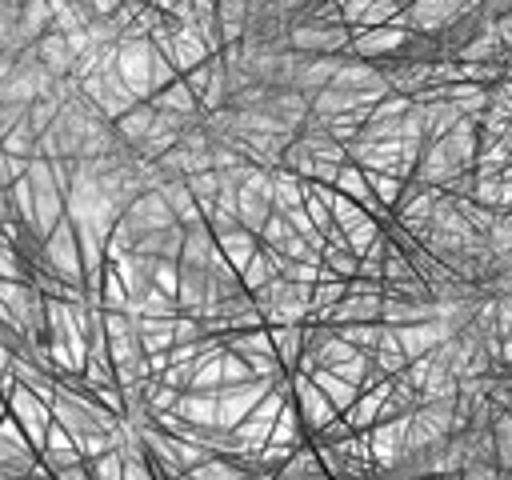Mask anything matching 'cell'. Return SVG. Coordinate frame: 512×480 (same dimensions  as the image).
<instances>
[{"instance_id":"cell-21","label":"cell","mask_w":512,"mask_h":480,"mask_svg":"<svg viewBox=\"0 0 512 480\" xmlns=\"http://www.w3.org/2000/svg\"><path fill=\"white\" fill-rule=\"evenodd\" d=\"M36 52H40V60H44V68L48 72H56V76H72V68H76V52H72V44H68V32H44L40 40H36Z\"/></svg>"},{"instance_id":"cell-57","label":"cell","mask_w":512,"mask_h":480,"mask_svg":"<svg viewBox=\"0 0 512 480\" xmlns=\"http://www.w3.org/2000/svg\"><path fill=\"white\" fill-rule=\"evenodd\" d=\"M192 376H196V364L192 360H180V364H168L164 372H160V380H168L172 388H192Z\"/></svg>"},{"instance_id":"cell-55","label":"cell","mask_w":512,"mask_h":480,"mask_svg":"<svg viewBox=\"0 0 512 480\" xmlns=\"http://www.w3.org/2000/svg\"><path fill=\"white\" fill-rule=\"evenodd\" d=\"M472 200L476 204H488V208H500V176H476Z\"/></svg>"},{"instance_id":"cell-14","label":"cell","mask_w":512,"mask_h":480,"mask_svg":"<svg viewBox=\"0 0 512 480\" xmlns=\"http://www.w3.org/2000/svg\"><path fill=\"white\" fill-rule=\"evenodd\" d=\"M396 336H400V348L408 352V360H416V356L436 352V348L452 336V324H448V320H440V316H432V320L400 324V328H396Z\"/></svg>"},{"instance_id":"cell-47","label":"cell","mask_w":512,"mask_h":480,"mask_svg":"<svg viewBox=\"0 0 512 480\" xmlns=\"http://www.w3.org/2000/svg\"><path fill=\"white\" fill-rule=\"evenodd\" d=\"M180 276H184V260H172V256H152V284L164 288V292H180Z\"/></svg>"},{"instance_id":"cell-2","label":"cell","mask_w":512,"mask_h":480,"mask_svg":"<svg viewBox=\"0 0 512 480\" xmlns=\"http://www.w3.org/2000/svg\"><path fill=\"white\" fill-rule=\"evenodd\" d=\"M260 316L268 324H304L312 312V284L288 280V276H272L264 288L252 292Z\"/></svg>"},{"instance_id":"cell-39","label":"cell","mask_w":512,"mask_h":480,"mask_svg":"<svg viewBox=\"0 0 512 480\" xmlns=\"http://www.w3.org/2000/svg\"><path fill=\"white\" fill-rule=\"evenodd\" d=\"M272 440H280V444H304V440H308V428H304L300 408H296V400H292V396L284 400V408H280V416H276Z\"/></svg>"},{"instance_id":"cell-22","label":"cell","mask_w":512,"mask_h":480,"mask_svg":"<svg viewBox=\"0 0 512 480\" xmlns=\"http://www.w3.org/2000/svg\"><path fill=\"white\" fill-rule=\"evenodd\" d=\"M152 104H156L160 112H176V116H188V120H200V116H204L200 96L188 88V80H184V76H180V80H172L168 88H160V92L152 96Z\"/></svg>"},{"instance_id":"cell-33","label":"cell","mask_w":512,"mask_h":480,"mask_svg":"<svg viewBox=\"0 0 512 480\" xmlns=\"http://www.w3.org/2000/svg\"><path fill=\"white\" fill-rule=\"evenodd\" d=\"M216 232H212V224H200V228H188V236H184V264H196V268H208V260L216 256Z\"/></svg>"},{"instance_id":"cell-15","label":"cell","mask_w":512,"mask_h":480,"mask_svg":"<svg viewBox=\"0 0 512 480\" xmlns=\"http://www.w3.org/2000/svg\"><path fill=\"white\" fill-rule=\"evenodd\" d=\"M404 20H408V28H412V32L440 36V32H444V28H452L460 16H456V8H452L448 0H412V4L404 8Z\"/></svg>"},{"instance_id":"cell-53","label":"cell","mask_w":512,"mask_h":480,"mask_svg":"<svg viewBox=\"0 0 512 480\" xmlns=\"http://www.w3.org/2000/svg\"><path fill=\"white\" fill-rule=\"evenodd\" d=\"M28 168H32V156L4 152V156H0V188H8V184H16V180H24V176H28Z\"/></svg>"},{"instance_id":"cell-44","label":"cell","mask_w":512,"mask_h":480,"mask_svg":"<svg viewBox=\"0 0 512 480\" xmlns=\"http://www.w3.org/2000/svg\"><path fill=\"white\" fill-rule=\"evenodd\" d=\"M36 276V268H32V260L24 256V248L20 244H0V280H32Z\"/></svg>"},{"instance_id":"cell-56","label":"cell","mask_w":512,"mask_h":480,"mask_svg":"<svg viewBox=\"0 0 512 480\" xmlns=\"http://www.w3.org/2000/svg\"><path fill=\"white\" fill-rule=\"evenodd\" d=\"M28 108H32V104H24V100H0V136H4L8 128H16L20 120H28Z\"/></svg>"},{"instance_id":"cell-36","label":"cell","mask_w":512,"mask_h":480,"mask_svg":"<svg viewBox=\"0 0 512 480\" xmlns=\"http://www.w3.org/2000/svg\"><path fill=\"white\" fill-rule=\"evenodd\" d=\"M508 164H512V140H508V136H500V140H484V144H480L476 176H500Z\"/></svg>"},{"instance_id":"cell-8","label":"cell","mask_w":512,"mask_h":480,"mask_svg":"<svg viewBox=\"0 0 512 480\" xmlns=\"http://www.w3.org/2000/svg\"><path fill=\"white\" fill-rule=\"evenodd\" d=\"M352 44V24H292L288 28V48L304 56H328V52H348Z\"/></svg>"},{"instance_id":"cell-31","label":"cell","mask_w":512,"mask_h":480,"mask_svg":"<svg viewBox=\"0 0 512 480\" xmlns=\"http://www.w3.org/2000/svg\"><path fill=\"white\" fill-rule=\"evenodd\" d=\"M272 200H276V212L300 208V204H304V176H296L292 168L276 164V168H272Z\"/></svg>"},{"instance_id":"cell-34","label":"cell","mask_w":512,"mask_h":480,"mask_svg":"<svg viewBox=\"0 0 512 480\" xmlns=\"http://www.w3.org/2000/svg\"><path fill=\"white\" fill-rule=\"evenodd\" d=\"M280 476H284V480H296V476H328V468H324V460H320V448H316L312 440L296 444V452L288 456V464L280 468Z\"/></svg>"},{"instance_id":"cell-24","label":"cell","mask_w":512,"mask_h":480,"mask_svg":"<svg viewBox=\"0 0 512 480\" xmlns=\"http://www.w3.org/2000/svg\"><path fill=\"white\" fill-rule=\"evenodd\" d=\"M456 60H512V52H508V44L500 40V32H496V24L492 20H484V28L460 48V56Z\"/></svg>"},{"instance_id":"cell-13","label":"cell","mask_w":512,"mask_h":480,"mask_svg":"<svg viewBox=\"0 0 512 480\" xmlns=\"http://www.w3.org/2000/svg\"><path fill=\"white\" fill-rule=\"evenodd\" d=\"M124 220L136 228V236H148V232H160V228L180 224V220H176V212H172V204H168V196H164L160 188L140 192V196L124 208Z\"/></svg>"},{"instance_id":"cell-37","label":"cell","mask_w":512,"mask_h":480,"mask_svg":"<svg viewBox=\"0 0 512 480\" xmlns=\"http://www.w3.org/2000/svg\"><path fill=\"white\" fill-rule=\"evenodd\" d=\"M20 28H24V36L36 44L44 32L56 28V24H52V4H48V0H20Z\"/></svg>"},{"instance_id":"cell-29","label":"cell","mask_w":512,"mask_h":480,"mask_svg":"<svg viewBox=\"0 0 512 480\" xmlns=\"http://www.w3.org/2000/svg\"><path fill=\"white\" fill-rule=\"evenodd\" d=\"M372 368H376L380 376H396V372L408 368V352L400 348V336H396L392 324H384V336H380V344L372 348Z\"/></svg>"},{"instance_id":"cell-27","label":"cell","mask_w":512,"mask_h":480,"mask_svg":"<svg viewBox=\"0 0 512 480\" xmlns=\"http://www.w3.org/2000/svg\"><path fill=\"white\" fill-rule=\"evenodd\" d=\"M384 316V296H344L332 312L328 324H352V320H380Z\"/></svg>"},{"instance_id":"cell-32","label":"cell","mask_w":512,"mask_h":480,"mask_svg":"<svg viewBox=\"0 0 512 480\" xmlns=\"http://www.w3.org/2000/svg\"><path fill=\"white\" fill-rule=\"evenodd\" d=\"M272 328V340H276V356L288 372H296L300 364V352H304V324H268Z\"/></svg>"},{"instance_id":"cell-11","label":"cell","mask_w":512,"mask_h":480,"mask_svg":"<svg viewBox=\"0 0 512 480\" xmlns=\"http://www.w3.org/2000/svg\"><path fill=\"white\" fill-rule=\"evenodd\" d=\"M280 380H284V376H280ZM280 380L256 376V380H244V384H224V388H220V428H236Z\"/></svg>"},{"instance_id":"cell-46","label":"cell","mask_w":512,"mask_h":480,"mask_svg":"<svg viewBox=\"0 0 512 480\" xmlns=\"http://www.w3.org/2000/svg\"><path fill=\"white\" fill-rule=\"evenodd\" d=\"M368 180H372V192H376V200L384 204V208H392L396 212V204H400V196H404V176H396V172H368Z\"/></svg>"},{"instance_id":"cell-60","label":"cell","mask_w":512,"mask_h":480,"mask_svg":"<svg viewBox=\"0 0 512 480\" xmlns=\"http://www.w3.org/2000/svg\"><path fill=\"white\" fill-rule=\"evenodd\" d=\"M500 208H512V164L500 172Z\"/></svg>"},{"instance_id":"cell-41","label":"cell","mask_w":512,"mask_h":480,"mask_svg":"<svg viewBox=\"0 0 512 480\" xmlns=\"http://www.w3.org/2000/svg\"><path fill=\"white\" fill-rule=\"evenodd\" d=\"M372 108H356V112H336V116H324V128L340 140V144H352L360 136V128L368 124Z\"/></svg>"},{"instance_id":"cell-23","label":"cell","mask_w":512,"mask_h":480,"mask_svg":"<svg viewBox=\"0 0 512 480\" xmlns=\"http://www.w3.org/2000/svg\"><path fill=\"white\" fill-rule=\"evenodd\" d=\"M116 124V132H120V140L128 144V148H140L144 140H148V132H152V124H156V104L152 100H140V104H132L120 120H112Z\"/></svg>"},{"instance_id":"cell-19","label":"cell","mask_w":512,"mask_h":480,"mask_svg":"<svg viewBox=\"0 0 512 480\" xmlns=\"http://www.w3.org/2000/svg\"><path fill=\"white\" fill-rule=\"evenodd\" d=\"M216 232V244H220V252L244 272L248 268V260L260 252V232H252L248 224H232V228H212Z\"/></svg>"},{"instance_id":"cell-4","label":"cell","mask_w":512,"mask_h":480,"mask_svg":"<svg viewBox=\"0 0 512 480\" xmlns=\"http://www.w3.org/2000/svg\"><path fill=\"white\" fill-rule=\"evenodd\" d=\"M36 268H52L56 276L72 280V284H84V248H80V232H76V220L64 216L48 236H44V252L36 260Z\"/></svg>"},{"instance_id":"cell-52","label":"cell","mask_w":512,"mask_h":480,"mask_svg":"<svg viewBox=\"0 0 512 480\" xmlns=\"http://www.w3.org/2000/svg\"><path fill=\"white\" fill-rule=\"evenodd\" d=\"M192 388H224V360H220V352H216V356H204V360H196V376H192Z\"/></svg>"},{"instance_id":"cell-48","label":"cell","mask_w":512,"mask_h":480,"mask_svg":"<svg viewBox=\"0 0 512 480\" xmlns=\"http://www.w3.org/2000/svg\"><path fill=\"white\" fill-rule=\"evenodd\" d=\"M320 256H324V268L336 272L340 280H352V276L360 272V256H356L352 248H336V244H328Z\"/></svg>"},{"instance_id":"cell-12","label":"cell","mask_w":512,"mask_h":480,"mask_svg":"<svg viewBox=\"0 0 512 480\" xmlns=\"http://www.w3.org/2000/svg\"><path fill=\"white\" fill-rule=\"evenodd\" d=\"M152 56H156V44L152 40H120V60H116V68H120V76H124V84L140 96V100H152Z\"/></svg>"},{"instance_id":"cell-16","label":"cell","mask_w":512,"mask_h":480,"mask_svg":"<svg viewBox=\"0 0 512 480\" xmlns=\"http://www.w3.org/2000/svg\"><path fill=\"white\" fill-rule=\"evenodd\" d=\"M388 392H392V376H384V380H376L372 388H360V396L352 400V408H344V416H348V424H352L356 432H368L372 424H380V408H384V400H388Z\"/></svg>"},{"instance_id":"cell-20","label":"cell","mask_w":512,"mask_h":480,"mask_svg":"<svg viewBox=\"0 0 512 480\" xmlns=\"http://www.w3.org/2000/svg\"><path fill=\"white\" fill-rule=\"evenodd\" d=\"M160 192L168 196V204H172V212H176V220H180L184 228H200V224H208V220H204V208H200V200H196V192L188 188L184 176H168V180L160 184Z\"/></svg>"},{"instance_id":"cell-26","label":"cell","mask_w":512,"mask_h":480,"mask_svg":"<svg viewBox=\"0 0 512 480\" xmlns=\"http://www.w3.org/2000/svg\"><path fill=\"white\" fill-rule=\"evenodd\" d=\"M440 312L436 300H400V296H384V324L400 328V324H416V320H432Z\"/></svg>"},{"instance_id":"cell-54","label":"cell","mask_w":512,"mask_h":480,"mask_svg":"<svg viewBox=\"0 0 512 480\" xmlns=\"http://www.w3.org/2000/svg\"><path fill=\"white\" fill-rule=\"evenodd\" d=\"M172 80H180V68H176V64L156 48V56H152V88L160 92V88H168ZM156 92H152V96H156Z\"/></svg>"},{"instance_id":"cell-59","label":"cell","mask_w":512,"mask_h":480,"mask_svg":"<svg viewBox=\"0 0 512 480\" xmlns=\"http://www.w3.org/2000/svg\"><path fill=\"white\" fill-rule=\"evenodd\" d=\"M348 292H352V296H384V280L352 276V280H348Z\"/></svg>"},{"instance_id":"cell-1","label":"cell","mask_w":512,"mask_h":480,"mask_svg":"<svg viewBox=\"0 0 512 480\" xmlns=\"http://www.w3.org/2000/svg\"><path fill=\"white\" fill-rule=\"evenodd\" d=\"M420 152H424V144L420 140H404V136H392V140H364V136H356L348 144V160H356L364 172H396L404 180L416 176Z\"/></svg>"},{"instance_id":"cell-25","label":"cell","mask_w":512,"mask_h":480,"mask_svg":"<svg viewBox=\"0 0 512 480\" xmlns=\"http://www.w3.org/2000/svg\"><path fill=\"white\" fill-rule=\"evenodd\" d=\"M448 100L464 112V116H472V120H484V112H488V104H492V84H476V80H456V84H448Z\"/></svg>"},{"instance_id":"cell-10","label":"cell","mask_w":512,"mask_h":480,"mask_svg":"<svg viewBox=\"0 0 512 480\" xmlns=\"http://www.w3.org/2000/svg\"><path fill=\"white\" fill-rule=\"evenodd\" d=\"M408 416H412V412H404V416H388V420H380V424L368 428L372 460H376L380 472H396L400 460L408 456Z\"/></svg>"},{"instance_id":"cell-38","label":"cell","mask_w":512,"mask_h":480,"mask_svg":"<svg viewBox=\"0 0 512 480\" xmlns=\"http://www.w3.org/2000/svg\"><path fill=\"white\" fill-rule=\"evenodd\" d=\"M132 312L136 316H176L180 312V300L172 296V292H164V288H144L140 296H132Z\"/></svg>"},{"instance_id":"cell-6","label":"cell","mask_w":512,"mask_h":480,"mask_svg":"<svg viewBox=\"0 0 512 480\" xmlns=\"http://www.w3.org/2000/svg\"><path fill=\"white\" fill-rule=\"evenodd\" d=\"M80 88H84V96L96 100V108H100L108 120H120L132 104H140V96L124 84V76H120L116 64H112V68H100V72H92V76H84Z\"/></svg>"},{"instance_id":"cell-7","label":"cell","mask_w":512,"mask_h":480,"mask_svg":"<svg viewBox=\"0 0 512 480\" xmlns=\"http://www.w3.org/2000/svg\"><path fill=\"white\" fill-rule=\"evenodd\" d=\"M4 404H8V412L24 424V432L32 436V444L44 448V440H48V432H52V424H56L52 400H44L40 392H32L28 384H16V388L4 396Z\"/></svg>"},{"instance_id":"cell-40","label":"cell","mask_w":512,"mask_h":480,"mask_svg":"<svg viewBox=\"0 0 512 480\" xmlns=\"http://www.w3.org/2000/svg\"><path fill=\"white\" fill-rule=\"evenodd\" d=\"M180 388H172L168 380H160V376H148V384H144V408H148V416H160V412H172L176 404H180Z\"/></svg>"},{"instance_id":"cell-18","label":"cell","mask_w":512,"mask_h":480,"mask_svg":"<svg viewBox=\"0 0 512 480\" xmlns=\"http://www.w3.org/2000/svg\"><path fill=\"white\" fill-rule=\"evenodd\" d=\"M40 460L52 468V480H56L68 464H80V460H84V452H80L76 436L56 420V424H52V432H48V440H44V448H40Z\"/></svg>"},{"instance_id":"cell-5","label":"cell","mask_w":512,"mask_h":480,"mask_svg":"<svg viewBox=\"0 0 512 480\" xmlns=\"http://www.w3.org/2000/svg\"><path fill=\"white\" fill-rule=\"evenodd\" d=\"M412 40V28L408 20H392V24H380V28H364V24H352V44H348V56H360V60H388V56H404Z\"/></svg>"},{"instance_id":"cell-28","label":"cell","mask_w":512,"mask_h":480,"mask_svg":"<svg viewBox=\"0 0 512 480\" xmlns=\"http://www.w3.org/2000/svg\"><path fill=\"white\" fill-rule=\"evenodd\" d=\"M180 316V312H176ZM176 316H136L144 352H168L176 344Z\"/></svg>"},{"instance_id":"cell-9","label":"cell","mask_w":512,"mask_h":480,"mask_svg":"<svg viewBox=\"0 0 512 480\" xmlns=\"http://www.w3.org/2000/svg\"><path fill=\"white\" fill-rule=\"evenodd\" d=\"M288 380H292V400L300 408V420H304L308 436H316L332 416H340V408L324 396V388L312 380V372H288Z\"/></svg>"},{"instance_id":"cell-50","label":"cell","mask_w":512,"mask_h":480,"mask_svg":"<svg viewBox=\"0 0 512 480\" xmlns=\"http://www.w3.org/2000/svg\"><path fill=\"white\" fill-rule=\"evenodd\" d=\"M272 276H280V272L272 268V260H268V252H264V244H260V252L248 260V268L240 272V280H244V288H248V292H256V288H264Z\"/></svg>"},{"instance_id":"cell-58","label":"cell","mask_w":512,"mask_h":480,"mask_svg":"<svg viewBox=\"0 0 512 480\" xmlns=\"http://www.w3.org/2000/svg\"><path fill=\"white\" fill-rule=\"evenodd\" d=\"M184 80H188V88H192L196 96H204V88H208V80H212V60L196 64L192 72H184Z\"/></svg>"},{"instance_id":"cell-49","label":"cell","mask_w":512,"mask_h":480,"mask_svg":"<svg viewBox=\"0 0 512 480\" xmlns=\"http://www.w3.org/2000/svg\"><path fill=\"white\" fill-rule=\"evenodd\" d=\"M60 108H64V100H60V96H36V100H32V108H28V124H32L36 132H48V128L56 124Z\"/></svg>"},{"instance_id":"cell-17","label":"cell","mask_w":512,"mask_h":480,"mask_svg":"<svg viewBox=\"0 0 512 480\" xmlns=\"http://www.w3.org/2000/svg\"><path fill=\"white\" fill-rule=\"evenodd\" d=\"M340 64H344V52H328V56H304V64H300V72H296V84H292V88H300L304 96H316L320 88H328V84L336 80Z\"/></svg>"},{"instance_id":"cell-51","label":"cell","mask_w":512,"mask_h":480,"mask_svg":"<svg viewBox=\"0 0 512 480\" xmlns=\"http://www.w3.org/2000/svg\"><path fill=\"white\" fill-rule=\"evenodd\" d=\"M88 468H92V480H124V452H120V444L108 448L104 456L88 460Z\"/></svg>"},{"instance_id":"cell-61","label":"cell","mask_w":512,"mask_h":480,"mask_svg":"<svg viewBox=\"0 0 512 480\" xmlns=\"http://www.w3.org/2000/svg\"><path fill=\"white\" fill-rule=\"evenodd\" d=\"M120 4H124V0H88V8H92L96 16H116Z\"/></svg>"},{"instance_id":"cell-30","label":"cell","mask_w":512,"mask_h":480,"mask_svg":"<svg viewBox=\"0 0 512 480\" xmlns=\"http://www.w3.org/2000/svg\"><path fill=\"white\" fill-rule=\"evenodd\" d=\"M240 476H252L248 464L236 460V456H224V452H212L208 460L188 468V480H240Z\"/></svg>"},{"instance_id":"cell-45","label":"cell","mask_w":512,"mask_h":480,"mask_svg":"<svg viewBox=\"0 0 512 480\" xmlns=\"http://www.w3.org/2000/svg\"><path fill=\"white\" fill-rule=\"evenodd\" d=\"M348 344H356V348H376L380 344V336H384V320H352V324H332Z\"/></svg>"},{"instance_id":"cell-3","label":"cell","mask_w":512,"mask_h":480,"mask_svg":"<svg viewBox=\"0 0 512 480\" xmlns=\"http://www.w3.org/2000/svg\"><path fill=\"white\" fill-rule=\"evenodd\" d=\"M452 432H456V396H448V400H420L412 408V416H408V456L440 444Z\"/></svg>"},{"instance_id":"cell-35","label":"cell","mask_w":512,"mask_h":480,"mask_svg":"<svg viewBox=\"0 0 512 480\" xmlns=\"http://www.w3.org/2000/svg\"><path fill=\"white\" fill-rule=\"evenodd\" d=\"M312 380L324 388V396L344 412V408H352V400L360 396V384H352V380H344L340 372H332V368H316L312 372Z\"/></svg>"},{"instance_id":"cell-43","label":"cell","mask_w":512,"mask_h":480,"mask_svg":"<svg viewBox=\"0 0 512 480\" xmlns=\"http://www.w3.org/2000/svg\"><path fill=\"white\" fill-rule=\"evenodd\" d=\"M0 148L4 152H16V156H40V132L28 120H20L16 128H8L0 136Z\"/></svg>"},{"instance_id":"cell-62","label":"cell","mask_w":512,"mask_h":480,"mask_svg":"<svg viewBox=\"0 0 512 480\" xmlns=\"http://www.w3.org/2000/svg\"><path fill=\"white\" fill-rule=\"evenodd\" d=\"M152 4H156V8H160V12H176V8H180V4H184V0H152Z\"/></svg>"},{"instance_id":"cell-42","label":"cell","mask_w":512,"mask_h":480,"mask_svg":"<svg viewBox=\"0 0 512 480\" xmlns=\"http://www.w3.org/2000/svg\"><path fill=\"white\" fill-rule=\"evenodd\" d=\"M492 440H496V460H500L504 476H512V412L508 408L492 412Z\"/></svg>"}]
</instances>
